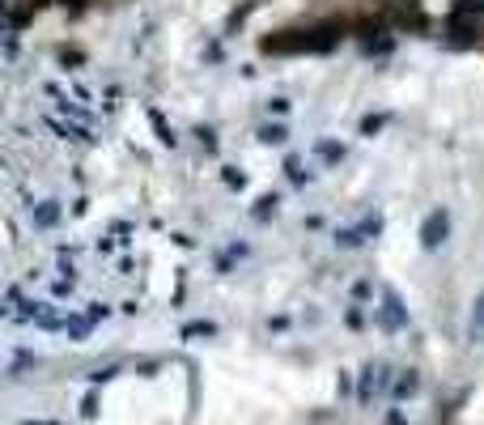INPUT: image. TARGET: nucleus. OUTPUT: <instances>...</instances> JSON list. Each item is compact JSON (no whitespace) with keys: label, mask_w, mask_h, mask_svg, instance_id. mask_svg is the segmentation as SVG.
<instances>
[{"label":"nucleus","mask_w":484,"mask_h":425,"mask_svg":"<svg viewBox=\"0 0 484 425\" xmlns=\"http://www.w3.org/2000/svg\"><path fill=\"white\" fill-rule=\"evenodd\" d=\"M421 238H425V247H438V243L446 238V213H434V217L425 221V234H421Z\"/></svg>","instance_id":"obj_1"},{"label":"nucleus","mask_w":484,"mask_h":425,"mask_svg":"<svg viewBox=\"0 0 484 425\" xmlns=\"http://www.w3.org/2000/svg\"><path fill=\"white\" fill-rule=\"evenodd\" d=\"M383 319H387L391 328L400 324V302H395V294H387V311H383Z\"/></svg>","instance_id":"obj_2"},{"label":"nucleus","mask_w":484,"mask_h":425,"mask_svg":"<svg viewBox=\"0 0 484 425\" xmlns=\"http://www.w3.org/2000/svg\"><path fill=\"white\" fill-rule=\"evenodd\" d=\"M472 336H480V341H484V298L476 302V315H472Z\"/></svg>","instance_id":"obj_3"},{"label":"nucleus","mask_w":484,"mask_h":425,"mask_svg":"<svg viewBox=\"0 0 484 425\" xmlns=\"http://www.w3.org/2000/svg\"><path fill=\"white\" fill-rule=\"evenodd\" d=\"M264 140H285V128H264Z\"/></svg>","instance_id":"obj_4"}]
</instances>
